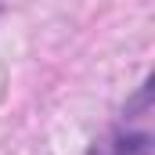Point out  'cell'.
<instances>
[]
</instances>
